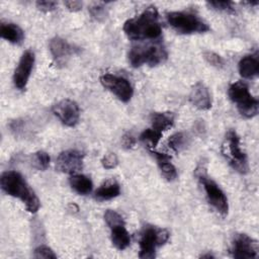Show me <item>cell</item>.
I'll return each instance as SVG.
<instances>
[{"instance_id": "obj_9", "label": "cell", "mask_w": 259, "mask_h": 259, "mask_svg": "<svg viewBox=\"0 0 259 259\" xmlns=\"http://www.w3.org/2000/svg\"><path fill=\"white\" fill-rule=\"evenodd\" d=\"M100 82L104 88L114 94L122 102H127L133 97L134 89L131 83L123 77L113 74H103L100 77Z\"/></svg>"}, {"instance_id": "obj_13", "label": "cell", "mask_w": 259, "mask_h": 259, "mask_svg": "<svg viewBox=\"0 0 259 259\" xmlns=\"http://www.w3.org/2000/svg\"><path fill=\"white\" fill-rule=\"evenodd\" d=\"M84 155L77 150H66L59 154L56 168L66 174H77L83 168Z\"/></svg>"}, {"instance_id": "obj_31", "label": "cell", "mask_w": 259, "mask_h": 259, "mask_svg": "<svg viewBox=\"0 0 259 259\" xmlns=\"http://www.w3.org/2000/svg\"><path fill=\"white\" fill-rule=\"evenodd\" d=\"M57 5H58V3L56 1H37L36 2V7L44 12H49V11L55 10Z\"/></svg>"}, {"instance_id": "obj_30", "label": "cell", "mask_w": 259, "mask_h": 259, "mask_svg": "<svg viewBox=\"0 0 259 259\" xmlns=\"http://www.w3.org/2000/svg\"><path fill=\"white\" fill-rule=\"evenodd\" d=\"M101 164L105 169H113L118 164V158L114 153H108L101 159Z\"/></svg>"}, {"instance_id": "obj_21", "label": "cell", "mask_w": 259, "mask_h": 259, "mask_svg": "<svg viewBox=\"0 0 259 259\" xmlns=\"http://www.w3.org/2000/svg\"><path fill=\"white\" fill-rule=\"evenodd\" d=\"M120 193V186L119 184L111 179L105 181L101 184L95 191V197L98 200H108L118 196Z\"/></svg>"}, {"instance_id": "obj_27", "label": "cell", "mask_w": 259, "mask_h": 259, "mask_svg": "<svg viewBox=\"0 0 259 259\" xmlns=\"http://www.w3.org/2000/svg\"><path fill=\"white\" fill-rule=\"evenodd\" d=\"M203 58L204 60L209 64L211 65L212 67H215V68H223L224 65H225V62L223 60V58L218 55L217 53L214 52H210V51H205L203 53Z\"/></svg>"}, {"instance_id": "obj_33", "label": "cell", "mask_w": 259, "mask_h": 259, "mask_svg": "<svg viewBox=\"0 0 259 259\" xmlns=\"http://www.w3.org/2000/svg\"><path fill=\"white\" fill-rule=\"evenodd\" d=\"M90 12L92 14V16L94 18H96L97 20H100L101 18H104L105 17V10L103 7L99 6V5H96V6H93L90 8Z\"/></svg>"}, {"instance_id": "obj_25", "label": "cell", "mask_w": 259, "mask_h": 259, "mask_svg": "<svg viewBox=\"0 0 259 259\" xmlns=\"http://www.w3.org/2000/svg\"><path fill=\"white\" fill-rule=\"evenodd\" d=\"M186 140H187L186 136L183 133H176L168 139V146L174 152L178 153L179 151H181L184 148V146L186 144Z\"/></svg>"}, {"instance_id": "obj_15", "label": "cell", "mask_w": 259, "mask_h": 259, "mask_svg": "<svg viewBox=\"0 0 259 259\" xmlns=\"http://www.w3.org/2000/svg\"><path fill=\"white\" fill-rule=\"evenodd\" d=\"M75 48L60 36H55L50 40V51L58 64H64L75 52Z\"/></svg>"}, {"instance_id": "obj_16", "label": "cell", "mask_w": 259, "mask_h": 259, "mask_svg": "<svg viewBox=\"0 0 259 259\" xmlns=\"http://www.w3.org/2000/svg\"><path fill=\"white\" fill-rule=\"evenodd\" d=\"M150 152L155 156L158 166H159V169H160L162 175L164 176V178H166L168 181L175 180L177 177V171H176V168L174 167V165L170 162L171 157L165 153L156 152L153 149H150Z\"/></svg>"}, {"instance_id": "obj_14", "label": "cell", "mask_w": 259, "mask_h": 259, "mask_svg": "<svg viewBox=\"0 0 259 259\" xmlns=\"http://www.w3.org/2000/svg\"><path fill=\"white\" fill-rule=\"evenodd\" d=\"M189 101L197 109H209L211 107V96L208 88L202 82H197L190 91Z\"/></svg>"}, {"instance_id": "obj_22", "label": "cell", "mask_w": 259, "mask_h": 259, "mask_svg": "<svg viewBox=\"0 0 259 259\" xmlns=\"http://www.w3.org/2000/svg\"><path fill=\"white\" fill-rule=\"evenodd\" d=\"M69 183L72 189H74L77 193L85 195L91 192L93 188V183L91 179L82 174H73L69 178Z\"/></svg>"}, {"instance_id": "obj_17", "label": "cell", "mask_w": 259, "mask_h": 259, "mask_svg": "<svg viewBox=\"0 0 259 259\" xmlns=\"http://www.w3.org/2000/svg\"><path fill=\"white\" fill-rule=\"evenodd\" d=\"M239 73L245 79H253L259 74V61L256 56L247 55L239 62Z\"/></svg>"}, {"instance_id": "obj_18", "label": "cell", "mask_w": 259, "mask_h": 259, "mask_svg": "<svg viewBox=\"0 0 259 259\" xmlns=\"http://www.w3.org/2000/svg\"><path fill=\"white\" fill-rule=\"evenodd\" d=\"M0 35L2 38L8 40L11 44L19 45L24 39L23 30L15 23L2 22L0 25Z\"/></svg>"}, {"instance_id": "obj_1", "label": "cell", "mask_w": 259, "mask_h": 259, "mask_svg": "<svg viewBox=\"0 0 259 259\" xmlns=\"http://www.w3.org/2000/svg\"><path fill=\"white\" fill-rule=\"evenodd\" d=\"M122 29L131 39H158L162 33V26L157 9L153 6L148 7L140 15L127 19Z\"/></svg>"}, {"instance_id": "obj_20", "label": "cell", "mask_w": 259, "mask_h": 259, "mask_svg": "<svg viewBox=\"0 0 259 259\" xmlns=\"http://www.w3.org/2000/svg\"><path fill=\"white\" fill-rule=\"evenodd\" d=\"M151 124L154 130L163 133L170 128L174 123V114L170 111L163 112H154L150 117Z\"/></svg>"}, {"instance_id": "obj_10", "label": "cell", "mask_w": 259, "mask_h": 259, "mask_svg": "<svg viewBox=\"0 0 259 259\" xmlns=\"http://www.w3.org/2000/svg\"><path fill=\"white\" fill-rule=\"evenodd\" d=\"M34 53L31 50H26L21 55L18 65L13 74V83L17 89L23 90L26 87L34 65Z\"/></svg>"}, {"instance_id": "obj_5", "label": "cell", "mask_w": 259, "mask_h": 259, "mask_svg": "<svg viewBox=\"0 0 259 259\" xmlns=\"http://www.w3.org/2000/svg\"><path fill=\"white\" fill-rule=\"evenodd\" d=\"M228 94L230 99L236 104L237 109L242 116L252 118L257 115L259 110V101L254 97L245 82L238 81L232 83L229 87Z\"/></svg>"}, {"instance_id": "obj_26", "label": "cell", "mask_w": 259, "mask_h": 259, "mask_svg": "<svg viewBox=\"0 0 259 259\" xmlns=\"http://www.w3.org/2000/svg\"><path fill=\"white\" fill-rule=\"evenodd\" d=\"M104 220L109 228L118 226V225H125L122 217L112 209H107L104 213Z\"/></svg>"}, {"instance_id": "obj_32", "label": "cell", "mask_w": 259, "mask_h": 259, "mask_svg": "<svg viewBox=\"0 0 259 259\" xmlns=\"http://www.w3.org/2000/svg\"><path fill=\"white\" fill-rule=\"evenodd\" d=\"M135 143H136V140L134 138V136L130 133L127 134H124L121 138V145L124 149H132L134 146H135Z\"/></svg>"}, {"instance_id": "obj_12", "label": "cell", "mask_w": 259, "mask_h": 259, "mask_svg": "<svg viewBox=\"0 0 259 259\" xmlns=\"http://www.w3.org/2000/svg\"><path fill=\"white\" fill-rule=\"evenodd\" d=\"M232 255L236 259H252L258 257V245L246 234L235 236L232 244Z\"/></svg>"}, {"instance_id": "obj_2", "label": "cell", "mask_w": 259, "mask_h": 259, "mask_svg": "<svg viewBox=\"0 0 259 259\" xmlns=\"http://www.w3.org/2000/svg\"><path fill=\"white\" fill-rule=\"evenodd\" d=\"M1 189L8 195L20 199L27 209V211L34 213L39 208V200L27 184L23 176L16 171H5L0 178Z\"/></svg>"}, {"instance_id": "obj_28", "label": "cell", "mask_w": 259, "mask_h": 259, "mask_svg": "<svg viewBox=\"0 0 259 259\" xmlns=\"http://www.w3.org/2000/svg\"><path fill=\"white\" fill-rule=\"evenodd\" d=\"M33 256L35 258H44V259H55L57 258V255L54 253V251L45 245H41L39 247H37L34 252H33Z\"/></svg>"}, {"instance_id": "obj_3", "label": "cell", "mask_w": 259, "mask_h": 259, "mask_svg": "<svg viewBox=\"0 0 259 259\" xmlns=\"http://www.w3.org/2000/svg\"><path fill=\"white\" fill-rule=\"evenodd\" d=\"M167 56L164 46L156 41L133 47L128 52V62L135 68L143 65L157 66L163 63L167 59Z\"/></svg>"}, {"instance_id": "obj_6", "label": "cell", "mask_w": 259, "mask_h": 259, "mask_svg": "<svg viewBox=\"0 0 259 259\" xmlns=\"http://www.w3.org/2000/svg\"><path fill=\"white\" fill-rule=\"evenodd\" d=\"M170 26L178 33L191 34L209 30V26L198 15L188 11H172L166 14Z\"/></svg>"}, {"instance_id": "obj_11", "label": "cell", "mask_w": 259, "mask_h": 259, "mask_svg": "<svg viewBox=\"0 0 259 259\" xmlns=\"http://www.w3.org/2000/svg\"><path fill=\"white\" fill-rule=\"evenodd\" d=\"M53 113L67 126H75L80 117L79 105L71 99H63L53 106Z\"/></svg>"}, {"instance_id": "obj_23", "label": "cell", "mask_w": 259, "mask_h": 259, "mask_svg": "<svg viewBox=\"0 0 259 259\" xmlns=\"http://www.w3.org/2000/svg\"><path fill=\"white\" fill-rule=\"evenodd\" d=\"M50 161H51V158H50L49 154L45 151H37V152L33 153L30 158L31 165L35 169L41 170V171L46 170L49 167Z\"/></svg>"}, {"instance_id": "obj_34", "label": "cell", "mask_w": 259, "mask_h": 259, "mask_svg": "<svg viewBox=\"0 0 259 259\" xmlns=\"http://www.w3.org/2000/svg\"><path fill=\"white\" fill-rule=\"evenodd\" d=\"M64 4L67 7V9L72 11V12H76V11L81 10L82 6H83V3L81 1H65Z\"/></svg>"}, {"instance_id": "obj_24", "label": "cell", "mask_w": 259, "mask_h": 259, "mask_svg": "<svg viewBox=\"0 0 259 259\" xmlns=\"http://www.w3.org/2000/svg\"><path fill=\"white\" fill-rule=\"evenodd\" d=\"M162 134L163 133L156 131L153 127H150V128L145 130L141 134L140 140L145 142V143H148L152 147V149H154L159 144V142H160V140L162 138Z\"/></svg>"}, {"instance_id": "obj_19", "label": "cell", "mask_w": 259, "mask_h": 259, "mask_svg": "<svg viewBox=\"0 0 259 259\" xmlns=\"http://www.w3.org/2000/svg\"><path fill=\"white\" fill-rule=\"evenodd\" d=\"M110 238L113 246L118 250H124L131 244V237L124 225L110 228Z\"/></svg>"}, {"instance_id": "obj_8", "label": "cell", "mask_w": 259, "mask_h": 259, "mask_svg": "<svg viewBox=\"0 0 259 259\" xmlns=\"http://www.w3.org/2000/svg\"><path fill=\"white\" fill-rule=\"evenodd\" d=\"M169 239V232L166 229L147 226L140 238L139 257L142 259H153L156 256L158 247L164 245Z\"/></svg>"}, {"instance_id": "obj_7", "label": "cell", "mask_w": 259, "mask_h": 259, "mask_svg": "<svg viewBox=\"0 0 259 259\" xmlns=\"http://www.w3.org/2000/svg\"><path fill=\"white\" fill-rule=\"evenodd\" d=\"M205 170L206 169L202 165H199L195 169V176L199 180L200 184L203 186L209 204H211V206L219 213H221L222 215H226L228 214L229 210L228 198L225 192L221 189V187L207 176Z\"/></svg>"}, {"instance_id": "obj_29", "label": "cell", "mask_w": 259, "mask_h": 259, "mask_svg": "<svg viewBox=\"0 0 259 259\" xmlns=\"http://www.w3.org/2000/svg\"><path fill=\"white\" fill-rule=\"evenodd\" d=\"M207 5L214 10L225 11V12H233L234 7L233 3L230 1H210L207 2Z\"/></svg>"}, {"instance_id": "obj_4", "label": "cell", "mask_w": 259, "mask_h": 259, "mask_svg": "<svg viewBox=\"0 0 259 259\" xmlns=\"http://www.w3.org/2000/svg\"><path fill=\"white\" fill-rule=\"evenodd\" d=\"M221 151L234 170L241 174H246L249 171L247 155L241 149L240 137L235 130H229L227 132Z\"/></svg>"}]
</instances>
